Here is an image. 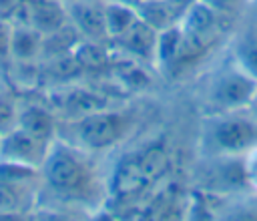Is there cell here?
Returning a JSON list of instances; mask_svg holds the SVG:
<instances>
[{
	"instance_id": "1",
	"label": "cell",
	"mask_w": 257,
	"mask_h": 221,
	"mask_svg": "<svg viewBox=\"0 0 257 221\" xmlns=\"http://www.w3.org/2000/svg\"><path fill=\"white\" fill-rule=\"evenodd\" d=\"M40 181L60 201L68 203L98 205L108 195V189L100 181L88 151L60 139H54L48 147L40 165Z\"/></svg>"
},
{
	"instance_id": "2",
	"label": "cell",
	"mask_w": 257,
	"mask_h": 221,
	"mask_svg": "<svg viewBox=\"0 0 257 221\" xmlns=\"http://www.w3.org/2000/svg\"><path fill=\"white\" fill-rule=\"evenodd\" d=\"M257 94V80L243 70L233 56L207 72L199 82L197 100L201 115H221L249 108Z\"/></svg>"
},
{
	"instance_id": "3",
	"label": "cell",
	"mask_w": 257,
	"mask_h": 221,
	"mask_svg": "<svg viewBox=\"0 0 257 221\" xmlns=\"http://www.w3.org/2000/svg\"><path fill=\"white\" fill-rule=\"evenodd\" d=\"M255 147L257 117L249 108L203 117L199 137V151L203 157H243Z\"/></svg>"
},
{
	"instance_id": "4",
	"label": "cell",
	"mask_w": 257,
	"mask_h": 221,
	"mask_svg": "<svg viewBox=\"0 0 257 221\" xmlns=\"http://www.w3.org/2000/svg\"><path fill=\"white\" fill-rule=\"evenodd\" d=\"M137 117L124 111H94L78 121L70 123L66 129L72 135L70 145L88 151L100 153L108 151L122 141H126L137 131ZM66 141V139H64Z\"/></svg>"
},
{
	"instance_id": "5",
	"label": "cell",
	"mask_w": 257,
	"mask_h": 221,
	"mask_svg": "<svg viewBox=\"0 0 257 221\" xmlns=\"http://www.w3.org/2000/svg\"><path fill=\"white\" fill-rule=\"evenodd\" d=\"M169 157L161 143H149L120 157L106 183L108 195L124 197L133 195L147 185H153L167 169Z\"/></svg>"
},
{
	"instance_id": "6",
	"label": "cell",
	"mask_w": 257,
	"mask_h": 221,
	"mask_svg": "<svg viewBox=\"0 0 257 221\" xmlns=\"http://www.w3.org/2000/svg\"><path fill=\"white\" fill-rule=\"evenodd\" d=\"M40 169L0 163V217H16L30 209Z\"/></svg>"
},
{
	"instance_id": "7",
	"label": "cell",
	"mask_w": 257,
	"mask_h": 221,
	"mask_svg": "<svg viewBox=\"0 0 257 221\" xmlns=\"http://www.w3.org/2000/svg\"><path fill=\"white\" fill-rule=\"evenodd\" d=\"M195 181L201 191L213 193V195L251 191L245 177L243 157H229V155L203 157V163L195 175Z\"/></svg>"
},
{
	"instance_id": "8",
	"label": "cell",
	"mask_w": 257,
	"mask_h": 221,
	"mask_svg": "<svg viewBox=\"0 0 257 221\" xmlns=\"http://www.w3.org/2000/svg\"><path fill=\"white\" fill-rule=\"evenodd\" d=\"M50 143L16 127L14 131L6 133L0 139V163L40 169V165L48 153Z\"/></svg>"
},
{
	"instance_id": "9",
	"label": "cell",
	"mask_w": 257,
	"mask_h": 221,
	"mask_svg": "<svg viewBox=\"0 0 257 221\" xmlns=\"http://www.w3.org/2000/svg\"><path fill=\"white\" fill-rule=\"evenodd\" d=\"M231 56L257 80V4L239 12V22L231 40Z\"/></svg>"
},
{
	"instance_id": "10",
	"label": "cell",
	"mask_w": 257,
	"mask_h": 221,
	"mask_svg": "<svg viewBox=\"0 0 257 221\" xmlns=\"http://www.w3.org/2000/svg\"><path fill=\"white\" fill-rule=\"evenodd\" d=\"M110 40H112V46L122 56L139 60V62H155L159 30H155L145 20L139 18L128 30H124L120 36L110 38Z\"/></svg>"
},
{
	"instance_id": "11",
	"label": "cell",
	"mask_w": 257,
	"mask_h": 221,
	"mask_svg": "<svg viewBox=\"0 0 257 221\" xmlns=\"http://www.w3.org/2000/svg\"><path fill=\"white\" fill-rule=\"evenodd\" d=\"M68 22L82 38L98 42L108 38L104 26V0H70L66 2Z\"/></svg>"
},
{
	"instance_id": "12",
	"label": "cell",
	"mask_w": 257,
	"mask_h": 221,
	"mask_svg": "<svg viewBox=\"0 0 257 221\" xmlns=\"http://www.w3.org/2000/svg\"><path fill=\"white\" fill-rule=\"evenodd\" d=\"M68 22L62 0H34L28 8V24L42 34H50Z\"/></svg>"
},
{
	"instance_id": "13",
	"label": "cell",
	"mask_w": 257,
	"mask_h": 221,
	"mask_svg": "<svg viewBox=\"0 0 257 221\" xmlns=\"http://www.w3.org/2000/svg\"><path fill=\"white\" fill-rule=\"evenodd\" d=\"M42 38L44 34L38 32L34 26L20 24L10 30V56L18 60H32L42 54Z\"/></svg>"
},
{
	"instance_id": "14",
	"label": "cell",
	"mask_w": 257,
	"mask_h": 221,
	"mask_svg": "<svg viewBox=\"0 0 257 221\" xmlns=\"http://www.w3.org/2000/svg\"><path fill=\"white\" fill-rule=\"evenodd\" d=\"M16 127L42 139V141H54L56 137V121L54 117L42 108V106H26L18 117H16Z\"/></svg>"
},
{
	"instance_id": "15",
	"label": "cell",
	"mask_w": 257,
	"mask_h": 221,
	"mask_svg": "<svg viewBox=\"0 0 257 221\" xmlns=\"http://www.w3.org/2000/svg\"><path fill=\"white\" fill-rule=\"evenodd\" d=\"M137 20H139V12L135 6H128L116 0H104V26H106L108 40L120 36Z\"/></svg>"
},
{
	"instance_id": "16",
	"label": "cell",
	"mask_w": 257,
	"mask_h": 221,
	"mask_svg": "<svg viewBox=\"0 0 257 221\" xmlns=\"http://www.w3.org/2000/svg\"><path fill=\"white\" fill-rule=\"evenodd\" d=\"M137 12L141 20H145L159 32L179 22L175 12L169 8L165 0H141V4L137 6Z\"/></svg>"
},
{
	"instance_id": "17",
	"label": "cell",
	"mask_w": 257,
	"mask_h": 221,
	"mask_svg": "<svg viewBox=\"0 0 257 221\" xmlns=\"http://www.w3.org/2000/svg\"><path fill=\"white\" fill-rule=\"evenodd\" d=\"M201 2H205L207 6H211L213 10H217L223 16L239 14L247 6V0H201Z\"/></svg>"
},
{
	"instance_id": "18",
	"label": "cell",
	"mask_w": 257,
	"mask_h": 221,
	"mask_svg": "<svg viewBox=\"0 0 257 221\" xmlns=\"http://www.w3.org/2000/svg\"><path fill=\"white\" fill-rule=\"evenodd\" d=\"M243 167H245V177H247L249 189L253 193H257V147L243 155Z\"/></svg>"
},
{
	"instance_id": "19",
	"label": "cell",
	"mask_w": 257,
	"mask_h": 221,
	"mask_svg": "<svg viewBox=\"0 0 257 221\" xmlns=\"http://www.w3.org/2000/svg\"><path fill=\"white\" fill-rule=\"evenodd\" d=\"M10 26H6L4 22H0V58L10 54Z\"/></svg>"
},
{
	"instance_id": "20",
	"label": "cell",
	"mask_w": 257,
	"mask_h": 221,
	"mask_svg": "<svg viewBox=\"0 0 257 221\" xmlns=\"http://www.w3.org/2000/svg\"><path fill=\"white\" fill-rule=\"evenodd\" d=\"M167 4H169V8L175 12V16H177V20L185 14V10L193 4V2H197V0H165Z\"/></svg>"
},
{
	"instance_id": "21",
	"label": "cell",
	"mask_w": 257,
	"mask_h": 221,
	"mask_svg": "<svg viewBox=\"0 0 257 221\" xmlns=\"http://www.w3.org/2000/svg\"><path fill=\"white\" fill-rule=\"evenodd\" d=\"M116 2H122V4H128V6H135V8H137V6L141 4V0H116Z\"/></svg>"
},
{
	"instance_id": "22",
	"label": "cell",
	"mask_w": 257,
	"mask_h": 221,
	"mask_svg": "<svg viewBox=\"0 0 257 221\" xmlns=\"http://www.w3.org/2000/svg\"><path fill=\"white\" fill-rule=\"evenodd\" d=\"M249 111H251V113H253V115L257 117V94H255V98H253V102L249 104Z\"/></svg>"
},
{
	"instance_id": "23",
	"label": "cell",
	"mask_w": 257,
	"mask_h": 221,
	"mask_svg": "<svg viewBox=\"0 0 257 221\" xmlns=\"http://www.w3.org/2000/svg\"><path fill=\"white\" fill-rule=\"evenodd\" d=\"M62 2H70V0H62Z\"/></svg>"
}]
</instances>
